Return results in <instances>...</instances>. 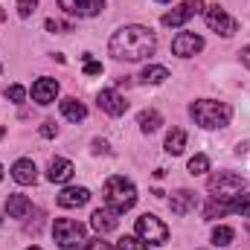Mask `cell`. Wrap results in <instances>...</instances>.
<instances>
[{"instance_id":"obj_33","label":"cell","mask_w":250,"mask_h":250,"mask_svg":"<svg viewBox=\"0 0 250 250\" xmlns=\"http://www.w3.org/2000/svg\"><path fill=\"white\" fill-rule=\"evenodd\" d=\"M93 151L96 154H108V143L105 140H93Z\"/></svg>"},{"instance_id":"obj_8","label":"cell","mask_w":250,"mask_h":250,"mask_svg":"<svg viewBox=\"0 0 250 250\" xmlns=\"http://www.w3.org/2000/svg\"><path fill=\"white\" fill-rule=\"evenodd\" d=\"M198 12H204V0H184L181 6H175L172 12H166V15H163V26L178 29V26H184L187 21H192Z\"/></svg>"},{"instance_id":"obj_6","label":"cell","mask_w":250,"mask_h":250,"mask_svg":"<svg viewBox=\"0 0 250 250\" xmlns=\"http://www.w3.org/2000/svg\"><path fill=\"white\" fill-rule=\"evenodd\" d=\"M134 233H137L146 245H151V248H160V245H166V242H169V227H166L157 215H148V212L137 218Z\"/></svg>"},{"instance_id":"obj_40","label":"cell","mask_w":250,"mask_h":250,"mask_svg":"<svg viewBox=\"0 0 250 250\" xmlns=\"http://www.w3.org/2000/svg\"><path fill=\"white\" fill-rule=\"evenodd\" d=\"M0 70H3V67H0Z\"/></svg>"},{"instance_id":"obj_26","label":"cell","mask_w":250,"mask_h":250,"mask_svg":"<svg viewBox=\"0 0 250 250\" xmlns=\"http://www.w3.org/2000/svg\"><path fill=\"white\" fill-rule=\"evenodd\" d=\"M204 172H209V157L207 154H195L189 160V175H204Z\"/></svg>"},{"instance_id":"obj_36","label":"cell","mask_w":250,"mask_h":250,"mask_svg":"<svg viewBox=\"0 0 250 250\" xmlns=\"http://www.w3.org/2000/svg\"><path fill=\"white\" fill-rule=\"evenodd\" d=\"M157 3H172V0H157Z\"/></svg>"},{"instance_id":"obj_27","label":"cell","mask_w":250,"mask_h":250,"mask_svg":"<svg viewBox=\"0 0 250 250\" xmlns=\"http://www.w3.org/2000/svg\"><path fill=\"white\" fill-rule=\"evenodd\" d=\"M6 99H12V102H23V99H26V87H21V84H9V87H6Z\"/></svg>"},{"instance_id":"obj_4","label":"cell","mask_w":250,"mask_h":250,"mask_svg":"<svg viewBox=\"0 0 250 250\" xmlns=\"http://www.w3.org/2000/svg\"><path fill=\"white\" fill-rule=\"evenodd\" d=\"M245 178L236 172H215L207 178V192L212 195V201H233L236 195H242Z\"/></svg>"},{"instance_id":"obj_1","label":"cell","mask_w":250,"mask_h":250,"mask_svg":"<svg viewBox=\"0 0 250 250\" xmlns=\"http://www.w3.org/2000/svg\"><path fill=\"white\" fill-rule=\"evenodd\" d=\"M108 50L117 62H143L148 56H154L157 50V35L148 29V26H140V23H128L120 26L111 41H108Z\"/></svg>"},{"instance_id":"obj_2","label":"cell","mask_w":250,"mask_h":250,"mask_svg":"<svg viewBox=\"0 0 250 250\" xmlns=\"http://www.w3.org/2000/svg\"><path fill=\"white\" fill-rule=\"evenodd\" d=\"M189 117L195 120V125L212 131V128H227L233 120V108L227 102H218V99H198L189 105Z\"/></svg>"},{"instance_id":"obj_35","label":"cell","mask_w":250,"mask_h":250,"mask_svg":"<svg viewBox=\"0 0 250 250\" xmlns=\"http://www.w3.org/2000/svg\"><path fill=\"white\" fill-rule=\"evenodd\" d=\"M26 250H41V248H35V245H32V248H26Z\"/></svg>"},{"instance_id":"obj_29","label":"cell","mask_w":250,"mask_h":250,"mask_svg":"<svg viewBox=\"0 0 250 250\" xmlns=\"http://www.w3.org/2000/svg\"><path fill=\"white\" fill-rule=\"evenodd\" d=\"M44 26H47V32H70V29H73L70 23H62V21H53V18H50V21H47Z\"/></svg>"},{"instance_id":"obj_5","label":"cell","mask_w":250,"mask_h":250,"mask_svg":"<svg viewBox=\"0 0 250 250\" xmlns=\"http://www.w3.org/2000/svg\"><path fill=\"white\" fill-rule=\"evenodd\" d=\"M84 236H87L84 224H79V221H73V218H56V224H53V239H56V245L64 248V250L82 248V245H84Z\"/></svg>"},{"instance_id":"obj_13","label":"cell","mask_w":250,"mask_h":250,"mask_svg":"<svg viewBox=\"0 0 250 250\" xmlns=\"http://www.w3.org/2000/svg\"><path fill=\"white\" fill-rule=\"evenodd\" d=\"M12 181L21 184V187H32V184L38 181V166H35L32 160H26V157L15 160V163H12Z\"/></svg>"},{"instance_id":"obj_39","label":"cell","mask_w":250,"mask_h":250,"mask_svg":"<svg viewBox=\"0 0 250 250\" xmlns=\"http://www.w3.org/2000/svg\"><path fill=\"white\" fill-rule=\"evenodd\" d=\"M0 221H3V215H0Z\"/></svg>"},{"instance_id":"obj_9","label":"cell","mask_w":250,"mask_h":250,"mask_svg":"<svg viewBox=\"0 0 250 250\" xmlns=\"http://www.w3.org/2000/svg\"><path fill=\"white\" fill-rule=\"evenodd\" d=\"M96 105H99V111H105L108 117H123L125 108H128L125 96L120 93V90H114V87L99 90V93H96Z\"/></svg>"},{"instance_id":"obj_19","label":"cell","mask_w":250,"mask_h":250,"mask_svg":"<svg viewBox=\"0 0 250 250\" xmlns=\"http://www.w3.org/2000/svg\"><path fill=\"white\" fill-rule=\"evenodd\" d=\"M62 117L64 120H70V123H82L84 117H87V108L79 102V99H73V96H67V99H62Z\"/></svg>"},{"instance_id":"obj_28","label":"cell","mask_w":250,"mask_h":250,"mask_svg":"<svg viewBox=\"0 0 250 250\" xmlns=\"http://www.w3.org/2000/svg\"><path fill=\"white\" fill-rule=\"evenodd\" d=\"M35 6H38V0H18V15L21 18H29L35 12Z\"/></svg>"},{"instance_id":"obj_7","label":"cell","mask_w":250,"mask_h":250,"mask_svg":"<svg viewBox=\"0 0 250 250\" xmlns=\"http://www.w3.org/2000/svg\"><path fill=\"white\" fill-rule=\"evenodd\" d=\"M204 21H207V26H209L212 32H218V35H224V38H230V35H236V32H239V21H236V18H230L218 3L204 9Z\"/></svg>"},{"instance_id":"obj_20","label":"cell","mask_w":250,"mask_h":250,"mask_svg":"<svg viewBox=\"0 0 250 250\" xmlns=\"http://www.w3.org/2000/svg\"><path fill=\"white\" fill-rule=\"evenodd\" d=\"M137 125H140V131H143V134H151V131H157V128L163 125V117H160V111H154V108H146V111H140Z\"/></svg>"},{"instance_id":"obj_16","label":"cell","mask_w":250,"mask_h":250,"mask_svg":"<svg viewBox=\"0 0 250 250\" xmlns=\"http://www.w3.org/2000/svg\"><path fill=\"white\" fill-rule=\"evenodd\" d=\"M73 172H76V166L67 157H53L50 166H47V181L50 184H67L73 178Z\"/></svg>"},{"instance_id":"obj_3","label":"cell","mask_w":250,"mask_h":250,"mask_svg":"<svg viewBox=\"0 0 250 250\" xmlns=\"http://www.w3.org/2000/svg\"><path fill=\"white\" fill-rule=\"evenodd\" d=\"M102 195H105V207L108 209H114V212H128L134 204H137V187L123 178V175H114V178H108L105 181V189H102Z\"/></svg>"},{"instance_id":"obj_37","label":"cell","mask_w":250,"mask_h":250,"mask_svg":"<svg viewBox=\"0 0 250 250\" xmlns=\"http://www.w3.org/2000/svg\"><path fill=\"white\" fill-rule=\"evenodd\" d=\"M0 181H3V166H0Z\"/></svg>"},{"instance_id":"obj_14","label":"cell","mask_w":250,"mask_h":250,"mask_svg":"<svg viewBox=\"0 0 250 250\" xmlns=\"http://www.w3.org/2000/svg\"><path fill=\"white\" fill-rule=\"evenodd\" d=\"M90 227L99 233V236H105V233H114L117 227H120V212H114V209H96L93 215H90Z\"/></svg>"},{"instance_id":"obj_24","label":"cell","mask_w":250,"mask_h":250,"mask_svg":"<svg viewBox=\"0 0 250 250\" xmlns=\"http://www.w3.org/2000/svg\"><path fill=\"white\" fill-rule=\"evenodd\" d=\"M227 204H230V212H236V215H242V218H250V192L236 195V198L227 201Z\"/></svg>"},{"instance_id":"obj_21","label":"cell","mask_w":250,"mask_h":250,"mask_svg":"<svg viewBox=\"0 0 250 250\" xmlns=\"http://www.w3.org/2000/svg\"><path fill=\"white\" fill-rule=\"evenodd\" d=\"M140 79H143L146 84H163V82L169 79V70H166L163 64H148V67H143Z\"/></svg>"},{"instance_id":"obj_17","label":"cell","mask_w":250,"mask_h":250,"mask_svg":"<svg viewBox=\"0 0 250 250\" xmlns=\"http://www.w3.org/2000/svg\"><path fill=\"white\" fill-rule=\"evenodd\" d=\"M6 212H9V218L23 221V218L32 215V201H29L26 195H9V198H6Z\"/></svg>"},{"instance_id":"obj_18","label":"cell","mask_w":250,"mask_h":250,"mask_svg":"<svg viewBox=\"0 0 250 250\" xmlns=\"http://www.w3.org/2000/svg\"><path fill=\"white\" fill-rule=\"evenodd\" d=\"M195 192L192 189H178V192H172V198H169V207H172V212L175 215H187L195 209Z\"/></svg>"},{"instance_id":"obj_32","label":"cell","mask_w":250,"mask_h":250,"mask_svg":"<svg viewBox=\"0 0 250 250\" xmlns=\"http://www.w3.org/2000/svg\"><path fill=\"white\" fill-rule=\"evenodd\" d=\"M59 134V125L56 123H44L41 125V137H56Z\"/></svg>"},{"instance_id":"obj_25","label":"cell","mask_w":250,"mask_h":250,"mask_svg":"<svg viewBox=\"0 0 250 250\" xmlns=\"http://www.w3.org/2000/svg\"><path fill=\"white\" fill-rule=\"evenodd\" d=\"M117 250H151V245H146L140 236H123L117 242Z\"/></svg>"},{"instance_id":"obj_34","label":"cell","mask_w":250,"mask_h":250,"mask_svg":"<svg viewBox=\"0 0 250 250\" xmlns=\"http://www.w3.org/2000/svg\"><path fill=\"white\" fill-rule=\"evenodd\" d=\"M239 56H242V62H245V67H250V44L245 47V50H242V53H239Z\"/></svg>"},{"instance_id":"obj_31","label":"cell","mask_w":250,"mask_h":250,"mask_svg":"<svg viewBox=\"0 0 250 250\" xmlns=\"http://www.w3.org/2000/svg\"><path fill=\"white\" fill-rule=\"evenodd\" d=\"M84 73H87V76H99V73H102V64L93 62V59H84Z\"/></svg>"},{"instance_id":"obj_38","label":"cell","mask_w":250,"mask_h":250,"mask_svg":"<svg viewBox=\"0 0 250 250\" xmlns=\"http://www.w3.org/2000/svg\"><path fill=\"white\" fill-rule=\"evenodd\" d=\"M248 233H250V224H248Z\"/></svg>"},{"instance_id":"obj_22","label":"cell","mask_w":250,"mask_h":250,"mask_svg":"<svg viewBox=\"0 0 250 250\" xmlns=\"http://www.w3.org/2000/svg\"><path fill=\"white\" fill-rule=\"evenodd\" d=\"M184 148H187V131L184 128H172L166 134V151L169 154H184Z\"/></svg>"},{"instance_id":"obj_30","label":"cell","mask_w":250,"mask_h":250,"mask_svg":"<svg viewBox=\"0 0 250 250\" xmlns=\"http://www.w3.org/2000/svg\"><path fill=\"white\" fill-rule=\"evenodd\" d=\"M82 250H117V248H111V245H108V242H102V239H93V242L82 245Z\"/></svg>"},{"instance_id":"obj_15","label":"cell","mask_w":250,"mask_h":250,"mask_svg":"<svg viewBox=\"0 0 250 250\" xmlns=\"http://www.w3.org/2000/svg\"><path fill=\"white\" fill-rule=\"evenodd\" d=\"M59 207H64V209H76V207H84L87 201H90V189L84 187H64L62 192H59Z\"/></svg>"},{"instance_id":"obj_12","label":"cell","mask_w":250,"mask_h":250,"mask_svg":"<svg viewBox=\"0 0 250 250\" xmlns=\"http://www.w3.org/2000/svg\"><path fill=\"white\" fill-rule=\"evenodd\" d=\"M32 99L38 102V105H50V102H56V96H59V82L56 79H50V76H44V79H38L35 84H32Z\"/></svg>"},{"instance_id":"obj_11","label":"cell","mask_w":250,"mask_h":250,"mask_svg":"<svg viewBox=\"0 0 250 250\" xmlns=\"http://www.w3.org/2000/svg\"><path fill=\"white\" fill-rule=\"evenodd\" d=\"M59 6L73 18H93L105 9V0H59Z\"/></svg>"},{"instance_id":"obj_23","label":"cell","mask_w":250,"mask_h":250,"mask_svg":"<svg viewBox=\"0 0 250 250\" xmlns=\"http://www.w3.org/2000/svg\"><path fill=\"white\" fill-rule=\"evenodd\" d=\"M233 227H227V224H218V227H212V245L215 248H227V245H233Z\"/></svg>"},{"instance_id":"obj_10","label":"cell","mask_w":250,"mask_h":250,"mask_svg":"<svg viewBox=\"0 0 250 250\" xmlns=\"http://www.w3.org/2000/svg\"><path fill=\"white\" fill-rule=\"evenodd\" d=\"M201 50H204V38L195 35V32H181V35H175V41H172V53H175L178 59H192V56H198Z\"/></svg>"}]
</instances>
